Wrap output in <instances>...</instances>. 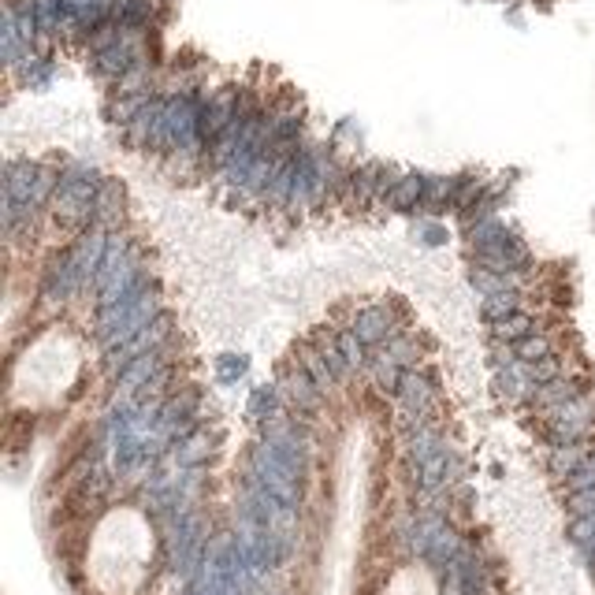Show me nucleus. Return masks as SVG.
I'll use <instances>...</instances> for the list:
<instances>
[{
	"mask_svg": "<svg viewBox=\"0 0 595 595\" xmlns=\"http://www.w3.org/2000/svg\"><path fill=\"white\" fill-rule=\"evenodd\" d=\"M153 559V529L138 510L119 506L104 513L94 529L86 577L101 595H134L149 573Z\"/></svg>",
	"mask_w": 595,
	"mask_h": 595,
	"instance_id": "f257e3e1",
	"label": "nucleus"
},
{
	"mask_svg": "<svg viewBox=\"0 0 595 595\" xmlns=\"http://www.w3.org/2000/svg\"><path fill=\"white\" fill-rule=\"evenodd\" d=\"M83 353L64 332H45L23 350L15 376H12V399L19 406H53L60 394L74 383Z\"/></svg>",
	"mask_w": 595,
	"mask_h": 595,
	"instance_id": "f03ea898",
	"label": "nucleus"
},
{
	"mask_svg": "<svg viewBox=\"0 0 595 595\" xmlns=\"http://www.w3.org/2000/svg\"><path fill=\"white\" fill-rule=\"evenodd\" d=\"M383 595H440V584L424 566H402L383 588Z\"/></svg>",
	"mask_w": 595,
	"mask_h": 595,
	"instance_id": "7ed1b4c3",
	"label": "nucleus"
}]
</instances>
